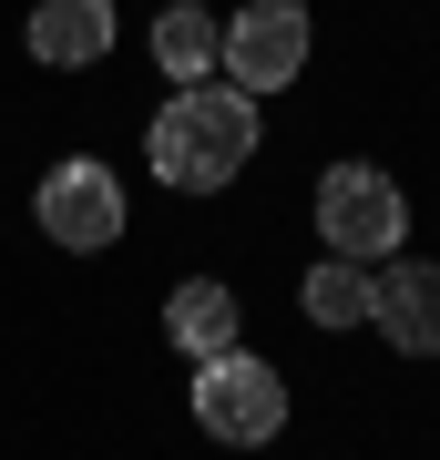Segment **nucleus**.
Returning a JSON list of instances; mask_svg holds the SVG:
<instances>
[{
  "mask_svg": "<svg viewBox=\"0 0 440 460\" xmlns=\"http://www.w3.org/2000/svg\"><path fill=\"white\" fill-rule=\"evenodd\" d=\"M369 328L400 348V358H440V266L409 256V266H379L369 277Z\"/></svg>",
  "mask_w": 440,
  "mask_h": 460,
  "instance_id": "423d86ee",
  "label": "nucleus"
},
{
  "mask_svg": "<svg viewBox=\"0 0 440 460\" xmlns=\"http://www.w3.org/2000/svg\"><path fill=\"white\" fill-rule=\"evenodd\" d=\"M256 144H266V123H256V102L236 83H184V93H164L154 123H144V164H154L164 195H226V184L256 164Z\"/></svg>",
  "mask_w": 440,
  "mask_h": 460,
  "instance_id": "f257e3e1",
  "label": "nucleus"
},
{
  "mask_svg": "<svg viewBox=\"0 0 440 460\" xmlns=\"http://www.w3.org/2000/svg\"><path fill=\"white\" fill-rule=\"evenodd\" d=\"M215 31H226V21L205 11V0H175V11H154V72L164 83H215Z\"/></svg>",
  "mask_w": 440,
  "mask_h": 460,
  "instance_id": "1a4fd4ad",
  "label": "nucleus"
},
{
  "mask_svg": "<svg viewBox=\"0 0 440 460\" xmlns=\"http://www.w3.org/2000/svg\"><path fill=\"white\" fill-rule=\"evenodd\" d=\"M308 205H318V246L348 256V266H390V256L409 246V184H400L390 164H369V154L328 164Z\"/></svg>",
  "mask_w": 440,
  "mask_h": 460,
  "instance_id": "f03ea898",
  "label": "nucleus"
},
{
  "mask_svg": "<svg viewBox=\"0 0 440 460\" xmlns=\"http://www.w3.org/2000/svg\"><path fill=\"white\" fill-rule=\"evenodd\" d=\"M297 307H308L328 338H338V328H369V266H348V256H318L308 277H297Z\"/></svg>",
  "mask_w": 440,
  "mask_h": 460,
  "instance_id": "9d476101",
  "label": "nucleus"
},
{
  "mask_svg": "<svg viewBox=\"0 0 440 460\" xmlns=\"http://www.w3.org/2000/svg\"><path fill=\"white\" fill-rule=\"evenodd\" d=\"M195 429L226 450H266L287 429V378L277 358H256V348H215V358H195Z\"/></svg>",
  "mask_w": 440,
  "mask_h": 460,
  "instance_id": "7ed1b4c3",
  "label": "nucleus"
},
{
  "mask_svg": "<svg viewBox=\"0 0 440 460\" xmlns=\"http://www.w3.org/2000/svg\"><path fill=\"white\" fill-rule=\"evenodd\" d=\"M164 338L184 348V358H215V348H246V307L226 277H184L164 296Z\"/></svg>",
  "mask_w": 440,
  "mask_h": 460,
  "instance_id": "6e6552de",
  "label": "nucleus"
},
{
  "mask_svg": "<svg viewBox=\"0 0 440 460\" xmlns=\"http://www.w3.org/2000/svg\"><path fill=\"white\" fill-rule=\"evenodd\" d=\"M113 0H41L31 11V62L41 72H93L103 51H113Z\"/></svg>",
  "mask_w": 440,
  "mask_h": 460,
  "instance_id": "0eeeda50",
  "label": "nucleus"
},
{
  "mask_svg": "<svg viewBox=\"0 0 440 460\" xmlns=\"http://www.w3.org/2000/svg\"><path fill=\"white\" fill-rule=\"evenodd\" d=\"M308 51H318L308 0H246V11H226V31H215V83L266 102V93H287L308 72Z\"/></svg>",
  "mask_w": 440,
  "mask_h": 460,
  "instance_id": "20e7f679",
  "label": "nucleus"
},
{
  "mask_svg": "<svg viewBox=\"0 0 440 460\" xmlns=\"http://www.w3.org/2000/svg\"><path fill=\"white\" fill-rule=\"evenodd\" d=\"M31 215H41V235H51V246L103 256V246L123 235V174H113V164H93V154H62V164L41 174Z\"/></svg>",
  "mask_w": 440,
  "mask_h": 460,
  "instance_id": "39448f33",
  "label": "nucleus"
}]
</instances>
